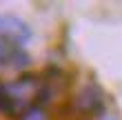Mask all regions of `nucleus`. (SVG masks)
Listing matches in <instances>:
<instances>
[{
	"label": "nucleus",
	"mask_w": 122,
	"mask_h": 120,
	"mask_svg": "<svg viewBox=\"0 0 122 120\" xmlns=\"http://www.w3.org/2000/svg\"><path fill=\"white\" fill-rule=\"evenodd\" d=\"M73 107H76V111H80L82 116H98L100 111L104 109V102H102L100 91L93 87V84H89V87H84L80 94L76 96Z\"/></svg>",
	"instance_id": "1"
},
{
	"label": "nucleus",
	"mask_w": 122,
	"mask_h": 120,
	"mask_svg": "<svg viewBox=\"0 0 122 120\" xmlns=\"http://www.w3.org/2000/svg\"><path fill=\"white\" fill-rule=\"evenodd\" d=\"M16 49L18 47H9V42H7V40H0V62H2V60H9L11 62Z\"/></svg>",
	"instance_id": "2"
}]
</instances>
